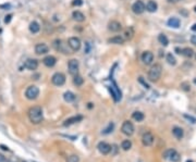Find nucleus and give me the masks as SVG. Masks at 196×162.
Here are the masks:
<instances>
[{
  "mask_svg": "<svg viewBox=\"0 0 196 162\" xmlns=\"http://www.w3.org/2000/svg\"><path fill=\"white\" fill-rule=\"evenodd\" d=\"M28 118H30V121L34 124L40 123L42 120H43V110H42V108L38 107V106L32 107L28 110Z\"/></svg>",
  "mask_w": 196,
  "mask_h": 162,
  "instance_id": "f257e3e1",
  "label": "nucleus"
},
{
  "mask_svg": "<svg viewBox=\"0 0 196 162\" xmlns=\"http://www.w3.org/2000/svg\"><path fill=\"white\" fill-rule=\"evenodd\" d=\"M162 68L160 64H155L150 68V70L148 72V80L150 82H156L159 80V77L161 75Z\"/></svg>",
  "mask_w": 196,
  "mask_h": 162,
  "instance_id": "f03ea898",
  "label": "nucleus"
},
{
  "mask_svg": "<svg viewBox=\"0 0 196 162\" xmlns=\"http://www.w3.org/2000/svg\"><path fill=\"white\" fill-rule=\"evenodd\" d=\"M38 95H39V89H38L37 86L32 85V86L27 87L26 92H25V96H26L27 99L34 100V99H36L38 97Z\"/></svg>",
  "mask_w": 196,
  "mask_h": 162,
  "instance_id": "7ed1b4c3",
  "label": "nucleus"
},
{
  "mask_svg": "<svg viewBox=\"0 0 196 162\" xmlns=\"http://www.w3.org/2000/svg\"><path fill=\"white\" fill-rule=\"evenodd\" d=\"M51 81H52V84L56 85V86H62L65 83V76L64 74H62L60 72H57L52 75Z\"/></svg>",
  "mask_w": 196,
  "mask_h": 162,
  "instance_id": "20e7f679",
  "label": "nucleus"
},
{
  "mask_svg": "<svg viewBox=\"0 0 196 162\" xmlns=\"http://www.w3.org/2000/svg\"><path fill=\"white\" fill-rule=\"evenodd\" d=\"M163 158L164 159H168V160H170V161L172 162H178L180 160V155L174 149H169V150H167V151L164 152Z\"/></svg>",
  "mask_w": 196,
  "mask_h": 162,
  "instance_id": "39448f33",
  "label": "nucleus"
},
{
  "mask_svg": "<svg viewBox=\"0 0 196 162\" xmlns=\"http://www.w3.org/2000/svg\"><path fill=\"white\" fill-rule=\"evenodd\" d=\"M121 131H122V133L125 134L126 136H131V135H133V133H134V126H133V124L131 123L130 121H125L124 123L122 124Z\"/></svg>",
  "mask_w": 196,
  "mask_h": 162,
  "instance_id": "423d86ee",
  "label": "nucleus"
},
{
  "mask_svg": "<svg viewBox=\"0 0 196 162\" xmlns=\"http://www.w3.org/2000/svg\"><path fill=\"white\" fill-rule=\"evenodd\" d=\"M68 46L70 47L73 51H77L81 48V40L77 37H71L68 40Z\"/></svg>",
  "mask_w": 196,
  "mask_h": 162,
  "instance_id": "0eeeda50",
  "label": "nucleus"
},
{
  "mask_svg": "<svg viewBox=\"0 0 196 162\" xmlns=\"http://www.w3.org/2000/svg\"><path fill=\"white\" fill-rule=\"evenodd\" d=\"M69 72L71 75H77V73H79V61L77 60L71 59L69 61Z\"/></svg>",
  "mask_w": 196,
  "mask_h": 162,
  "instance_id": "6e6552de",
  "label": "nucleus"
},
{
  "mask_svg": "<svg viewBox=\"0 0 196 162\" xmlns=\"http://www.w3.org/2000/svg\"><path fill=\"white\" fill-rule=\"evenodd\" d=\"M132 10L135 14H142L145 11V5L142 1H136L132 5Z\"/></svg>",
  "mask_w": 196,
  "mask_h": 162,
  "instance_id": "1a4fd4ad",
  "label": "nucleus"
},
{
  "mask_svg": "<svg viewBox=\"0 0 196 162\" xmlns=\"http://www.w3.org/2000/svg\"><path fill=\"white\" fill-rule=\"evenodd\" d=\"M54 49H56L57 51H59V52H62V54H69V50L64 48V44H63L62 40H60V39L54 40Z\"/></svg>",
  "mask_w": 196,
  "mask_h": 162,
  "instance_id": "9d476101",
  "label": "nucleus"
},
{
  "mask_svg": "<svg viewBox=\"0 0 196 162\" xmlns=\"http://www.w3.org/2000/svg\"><path fill=\"white\" fill-rule=\"evenodd\" d=\"M24 68L27 69V70H31V71H34L36 70L38 68V61L35 59H28L25 61V63H24Z\"/></svg>",
  "mask_w": 196,
  "mask_h": 162,
  "instance_id": "9b49d317",
  "label": "nucleus"
},
{
  "mask_svg": "<svg viewBox=\"0 0 196 162\" xmlns=\"http://www.w3.org/2000/svg\"><path fill=\"white\" fill-rule=\"evenodd\" d=\"M98 150L103 155H108L110 150H111V146L107 143H105V141H101V143L98 144Z\"/></svg>",
  "mask_w": 196,
  "mask_h": 162,
  "instance_id": "f8f14e48",
  "label": "nucleus"
},
{
  "mask_svg": "<svg viewBox=\"0 0 196 162\" xmlns=\"http://www.w3.org/2000/svg\"><path fill=\"white\" fill-rule=\"evenodd\" d=\"M49 51L48 46L46 44H37L35 46V52L37 54H45Z\"/></svg>",
  "mask_w": 196,
  "mask_h": 162,
  "instance_id": "ddd939ff",
  "label": "nucleus"
},
{
  "mask_svg": "<svg viewBox=\"0 0 196 162\" xmlns=\"http://www.w3.org/2000/svg\"><path fill=\"white\" fill-rule=\"evenodd\" d=\"M108 28H109V31L117 33V32H120V31L122 29V25H121V23H119L118 21H111L108 24Z\"/></svg>",
  "mask_w": 196,
  "mask_h": 162,
  "instance_id": "4468645a",
  "label": "nucleus"
},
{
  "mask_svg": "<svg viewBox=\"0 0 196 162\" xmlns=\"http://www.w3.org/2000/svg\"><path fill=\"white\" fill-rule=\"evenodd\" d=\"M142 141H143L144 146H152V143H154V136H152L150 133H145V134L143 135Z\"/></svg>",
  "mask_w": 196,
  "mask_h": 162,
  "instance_id": "2eb2a0df",
  "label": "nucleus"
},
{
  "mask_svg": "<svg viewBox=\"0 0 196 162\" xmlns=\"http://www.w3.org/2000/svg\"><path fill=\"white\" fill-rule=\"evenodd\" d=\"M154 60V54L150 51H145L144 54H142V61L145 63V64H150Z\"/></svg>",
  "mask_w": 196,
  "mask_h": 162,
  "instance_id": "dca6fc26",
  "label": "nucleus"
},
{
  "mask_svg": "<svg viewBox=\"0 0 196 162\" xmlns=\"http://www.w3.org/2000/svg\"><path fill=\"white\" fill-rule=\"evenodd\" d=\"M43 62H44V64L46 65V66H48V68H52V66L56 64L57 59L54 58V56H47L46 58H44Z\"/></svg>",
  "mask_w": 196,
  "mask_h": 162,
  "instance_id": "f3484780",
  "label": "nucleus"
},
{
  "mask_svg": "<svg viewBox=\"0 0 196 162\" xmlns=\"http://www.w3.org/2000/svg\"><path fill=\"white\" fill-rule=\"evenodd\" d=\"M82 119H83V116H82V115L72 116V118H70V119L65 120V122L63 123V125H64V126H69V125H71V124H74L75 122H80Z\"/></svg>",
  "mask_w": 196,
  "mask_h": 162,
  "instance_id": "a211bd4d",
  "label": "nucleus"
},
{
  "mask_svg": "<svg viewBox=\"0 0 196 162\" xmlns=\"http://www.w3.org/2000/svg\"><path fill=\"white\" fill-rule=\"evenodd\" d=\"M72 16H73V19H74L76 22L85 21V15H84L82 12H80V11H74V12L72 13Z\"/></svg>",
  "mask_w": 196,
  "mask_h": 162,
  "instance_id": "6ab92c4d",
  "label": "nucleus"
},
{
  "mask_svg": "<svg viewBox=\"0 0 196 162\" xmlns=\"http://www.w3.org/2000/svg\"><path fill=\"white\" fill-rule=\"evenodd\" d=\"M157 8H158L157 3H156L155 1H152V0L148 1L146 7H145V9H147V11H149V12H156V11H157Z\"/></svg>",
  "mask_w": 196,
  "mask_h": 162,
  "instance_id": "aec40b11",
  "label": "nucleus"
},
{
  "mask_svg": "<svg viewBox=\"0 0 196 162\" xmlns=\"http://www.w3.org/2000/svg\"><path fill=\"white\" fill-rule=\"evenodd\" d=\"M108 43L110 44H117V45H122L124 43V38L122 36H114V37L108 39Z\"/></svg>",
  "mask_w": 196,
  "mask_h": 162,
  "instance_id": "412c9836",
  "label": "nucleus"
},
{
  "mask_svg": "<svg viewBox=\"0 0 196 162\" xmlns=\"http://www.w3.org/2000/svg\"><path fill=\"white\" fill-rule=\"evenodd\" d=\"M168 25L171 27H174V28H178V27L180 26L179 19H177V17H171V19H169Z\"/></svg>",
  "mask_w": 196,
  "mask_h": 162,
  "instance_id": "4be33fe9",
  "label": "nucleus"
},
{
  "mask_svg": "<svg viewBox=\"0 0 196 162\" xmlns=\"http://www.w3.org/2000/svg\"><path fill=\"white\" fill-rule=\"evenodd\" d=\"M39 29H40V26H39V24H38L37 22H32L31 24H30V31L33 33V34H36V33L39 32Z\"/></svg>",
  "mask_w": 196,
  "mask_h": 162,
  "instance_id": "5701e85b",
  "label": "nucleus"
},
{
  "mask_svg": "<svg viewBox=\"0 0 196 162\" xmlns=\"http://www.w3.org/2000/svg\"><path fill=\"white\" fill-rule=\"evenodd\" d=\"M63 98H64V100L66 102H72V101H74V99H75V95L71 92H66L64 95H63Z\"/></svg>",
  "mask_w": 196,
  "mask_h": 162,
  "instance_id": "b1692460",
  "label": "nucleus"
},
{
  "mask_svg": "<svg viewBox=\"0 0 196 162\" xmlns=\"http://www.w3.org/2000/svg\"><path fill=\"white\" fill-rule=\"evenodd\" d=\"M172 133H173V135L178 138V139H181L182 137H183V130L181 129V127H174L173 130H172Z\"/></svg>",
  "mask_w": 196,
  "mask_h": 162,
  "instance_id": "393cba45",
  "label": "nucleus"
},
{
  "mask_svg": "<svg viewBox=\"0 0 196 162\" xmlns=\"http://www.w3.org/2000/svg\"><path fill=\"white\" fill-rule=\"evenodd\" d=\"M132 118L135 120V121H137V122H141V121L144 120V114L142 113V112H140V111H135L134 113L132 114Z\"/></svg>",
  "mask_w": 196,
  "mask_h": 162,
  "instance_id": "a878e982",
  "label": "nucleus"
},
{
  "mask_svg": "<svg viewBox=\"0 0 196 162\" xmlns=\"http://www.w3.org/2000/svg\"><path fill=\"white\" fill-rule=\"evenodd\" d=\"M158 40H159V43L161 44L162 46H167V45L169 44L168 38H167L166 35H163V34H160V35L158 36Z\"/></svg>",
  "mask_w": 196,
  "mask_h": 162,
  "instance_id": "bb28decb",
  "label": "nucleus"
},
{
  "mask_svg": "<svg viewBox=\"0 0 196 162\" xmlns=\"http://www.w3.org/2000/svg\"><path fill=\"white\" fill-rule=\"evenodd\" d=\"M133 34H134V32H133L132 27H129L124 31V38L125 39H131L133 37Z\"/></svg>",
  "mask_w": 196,
  "mask_h": 162,
  "instance_id": "cd10ccee",
  "label": "nucleus"
},
{
  "mask_svg": "<svg viewBox=\"0 0 196 162\" xmlns=\"http://www.w3.org/2000/svg\"><path fill=\"white\" fill-rule=\"evenodd\" d=\"M181 54H183L184 57H186V58H191L193 56V50L191 48H184L181 51Z\"/></svg>",
  "mask_w": 196,
  "mask_h": 162,
  "instance_id": "c85d7f7f",
  "label": "nucleus"
},
{
  "mask_svg": "<svg viewBox=\"0 0 196 162\" xmlns=\"http://www.w3.org/2000/svg\"><path fill=\"white\" fill-rule=\"evenodd\" d=\"M121 147H122V149H123V150H129V149H131V147H132V143H131V141H129V139L123 141H122Z\"/></svg>",
  "mask_w": 196,
  "mask_h": 162,
  "instance_id": "c756f323",
  "label": "nucleus"
},
{
  "mask_svg": "<svg viewBox=\"0 0 196 162\" xmlns=\"http://www.w3.org/2000/svg\"><path fill=\"white\" fill-rule=\"evenodd\" d=\"M73 82H74V84H75L76 86H81L82 84H83V82H84V80L82 78L80 75H75L74 76V80H73Z\"/></svg>",
  "mask_w": 196,
  "mask_h": 162,
  "instance_id": "7c9ffc66",
  "label": "nucleus"
},
{
  "mask_svg": "<svg viewBox=\"0 0 196 162\" xmlns=\"http://www.w3.org/2000/svg\"><path fill=\"white\" fill-rule=\"evenodd\" d=\"M80 161V158L77 157L76 155H72L70 157H68L66 159V162H79Z\"/></svg>",
  "mask_w": 196,
  "mask_h": 162,
  "instance_id": "2f4dec72",
  "label": "nucleus"
},
{
  "mask_svg": "<svg viewBox=\"0 0 196 162\" xmlns=\"http://www.w3.org/2000/svg\"><path fill=\"white\" fill-rule=\"evenodd\" d=\"M167 61H168L170 64H172V65L175 64V58L172 56V54H169L168 56H167Z\"/></svg>",
  "mask_w": 196,
  "mask_h": 162,
  "instance_id": "473e14b6",
  "label": "nucleus"
},
{
  "mask_svg": "<svg viewBox=\"0 0 196 162\" xmlns=\"http://www.w3.org/2000/svg\"><path fill=\"white\" fill-rule=\"evenodd\" d=\"M112 130H113V124H112V123H110L108 127H107L106 130L103 131V134H109L110 132H112Z\"/></svg>",
  "mask_w": 196,
  "mask_h": 162,
  "instance_id": "72a5a7b5",
  "label": "nucleus"
},
{
  "mask_svg": "<svg viewBox=\"0 0 196 162\" xmlns=\"http://www.w3.org/2000/svg\"><path fill=\"white\" fill-rule=\"evenodd\" d=\"M72 5H83V1L82 0H73V2H72Z\"/></svg>",
  "mask_w": 196,
  "mask_h": 162,
  "instance_id": "f704fd0d",
  "label": "nucleus"
},
{
  "mask_svg": "<svg viewBox=\"0 0 196 162\" xmlns=\"http://www.w3.org/2000/svg\"><path fill=\"white\" fill-rule=\"evenodd\" d=\"M11 19H12V15H11V14H9V15H7V16H5V24H8V23H10Z\"/></svg>",
  "mask_w": 196,
  "mask_h": 162,
  "instance_id": "c9c22d12",
  "label": "nucleus"
},
{
  "mask_svg": "<svg viewBox=\"0 0 196 162\" xmlns=\"http://www.w3.org/2000/svg\"><path fill=\"white\" fill-rule=\"evenodd\" d=\"M138 81L141 82L142 84H143V85H144V86L146 87V88H149V86H148V85H147V83H146V82H144V80H143V77H140V78H138Z\"/></svg>",
  "mask_w": 196,
  "mask_h": 162,
  "instance_id": "e433bc0d",
  "label": "nucleus"
},
{
  "mask_svg": "<svg viewBox=\"0 0 196 162\" xmlns=\"http://www.w3.org/2000/svg\"><path fill=\"white\" fill-rule=\"evenodd\" d=\"M0 162H9V161L7 160V158H5L3 155H1V153H0Z\"/></svg>",
  "mask_w": 196,
  "mask_h": 162,
  "instance_id": "4c0bfd02",
  "label": "nucleus"
},
{
  "mask_svg": "<svg viewBox=\"0 0 196 162\" xmlns=\"http://www.w3.org/2000/svg\"><path fill=\"white\" fill-rule=\"evenodd\" d=\"M184 116H185V118H186L187 120H191V121H192V123H195V122H196V120L194 119V118H192V116H190V115H186V114H185Z\"/></svg>",
  "mask_w": 196,
  "mask_h": 162,
  "instance_id": "58836bf2",
  "label": "nucleus"
},
{
  "mask_svg": "<svg viewBox=\"0 0 196 162\" xmlns=\"http://www.w3.org/2000/svg\"><path fill=\"white\" fill-rule=\"evenodd\" d=\"M191 42H192V44H194V45H196V35H194V36H192V38H191Z\"/></svg>",
  "mask_w": 196,
  "mask_h": 162,
  "instance_id": "ea45409f",
  "label": "nucleus"
},
{
  "mask_svg": "<svg viewBox=\"0 0 196 162\" xmlns=\"http://www.w3.org/2000/svg\"><path fill=\"white\" fill-rule=\"evenodd\" d=\"M0 8H1V9H2V8H7V9H8V8H10V5H0Z\"/></svg>",
  "mask_w": 196,
  "mask_h": 162,
  "instance_id": "a19ab883",
  "label": "nucleus"
},
{
  "mask_svg": "<svg viewBox=\"0 0 196 162\" xmlns=\"http://www.w3.org/2000/svg\"><path fill=\"white\" fill-rule=\"evenodd\" d=\"M0 148H1V149H3V150H9V148H8V147H5V146H3V145H0Z\"/></svg>",
  "mask_w": 196,
  "mask_h": 162,
  "instance_id": "79ce46f5",
  "label": "nucleus"
},
{
  "mask_svg": "<svg viewBox=\"0 0 196 162\" xmlns=\"http://www.w3.org/2000/svg\"><path fill=\"white\" fill-rule=\"evenodd\" d=\"M192 29H193V31H195V32H196V24H194V25H193V27H192Z\"/></svg>",
  "mask_w": 196,
  "mask_h": 162,
  "instance_id": "37998d69",
  "label": "nucleus"
},
{
  "mask_svg": "<svg viewBox=\"0 0 196 162\" xmlns=\"http://www.w3.org/2000/svg\"><path fill=\"white\" fill-rule=\"evenodd\" d=\"M186 162H193V161H192V160H187Z\"/></svg>",
  "mask_w": 196,
  "mask_h": 162,
  "instance_id": "c03bdc74",
  "label": "nucleus"
},
{
  "mask_svg": "<svg viewBox=\"0 0 196 162\" xmlns=\"http://www.w3.org/2000/svg\"><path fill=\"white\" fill-rule=\"evenodd\" d=\"M194 83H195V85H196V78H195V80H194Z\"/></svg>",
  "mask_w": 196,
  "mask_h": 162,
  "instance_id": "a18cd8bd",
  "label": "nucleus"
},
{
  "mask_svg": "<svg viewBox=\"0 0 196 162\" xmlns=\"http://www.w3.org/2000/svg\"><path fill=\"white\" fill-rule=\"evenodd\" d=\"M195 12H196V7H195Z\"/></svg>",
  "mask_w": 196,
  "mask_h": 162,
  "instance_id": "49530a36",
  "label": "nucleus"
}]
</instances>
